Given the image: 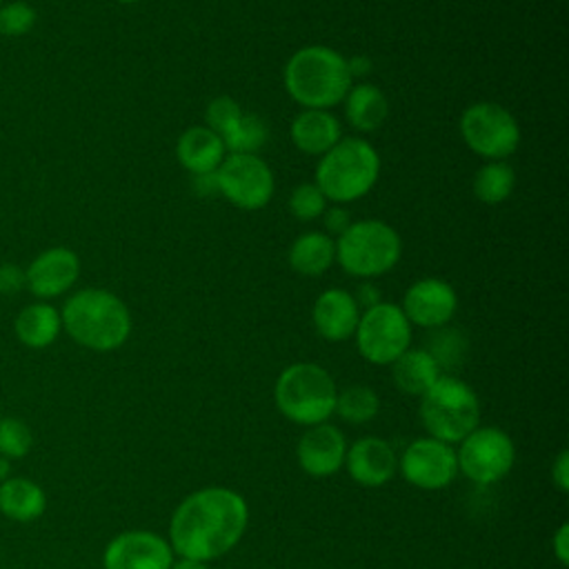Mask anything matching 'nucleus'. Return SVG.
I'll use <instances>...</instances> for the list:
<instances>
[{
	"label": "nucleus",
	"instance_id": "f257e3e1",
	"mask_svg": "<svg viewBox=\"0 0 569 569\" xmlns=\"http://www.w3.org/2000/svg\"><path fill=\"white\" fill-rule=\"evenodd\" d=\"M249 520L244 498L227 487H204L189 493L169 522L171 549L180 558L209 562L231 551Z\"/></svg>",
	"mask_w": 569,
	"mask_h": 569
},
{
	"label": "nucleus",
	"instance_id": "f03ea898",
	"mask_svg": "<svg viewBox=\"0 0 569 569\" xmlns=\"http://www.w3.org/2000/svg\"><path fill=\"white\" fill-rule=\"evenodd\" d=\"M62 329L73 342L91 351H116L131 333L127 305L107 289H80L60 311Z\"/></svg>",
	"mask_w": 569,
	"mask_h": 569
},
{
	"label": "nucleus",
	"instance_id": "7ed1b4c3",
	"mask_svg": "<svg viewBox=\"0 0 569 569\" xmlns=\"http://www.w3.org/2000/svg\"><path fill=\"white\" fill-rule=\"evenodd\" d=\"M284 89L305 109H331L351 89L347 58L331 47L309 44L298 49L282 71Z\"/></svg>",
	"mask_w": 569,
	"mask_h": 569
},
{
	"label": "nucleus",
	"instance_id": "20e7f679",
	"mask_svg": "<svg viewBox=\"0 0 569 569\" xmlns=\"http://www.w3.org/2000/svg\"><path fill=\"white\" fill-rule=\"evenodd\" d=\"M380 176V156L362 138H340L316 167V187L336 204L353 202L369 193Z\"/></svg>",
	"mask_w": 569,
	"mask_h": 569
},
{
	"label": "nucleus",
	"instance_id": "39448f33",
	"mask_svg": "<svg viewBox=\"0 0 569 569\" xmlns=\"http://www.w3.org/2000/svg\"><path fill=\"white\" fill-rule=\"evenodd\" d=\"M338 389L327 369L313 362L289 365L276 380L273 400L278 411L296 425L313 427L336 409Z\"/></svg>",
	"mask_w": 569,
	"mask_h": 569
},
{
	"label": "nucleus",
	"instance_id": "423d86ee",
	"mask_svg": "<svg viewBox=\"0 0 569 569\" xmlns=\"http://www.w3.org/2000/svg\"><path fill=\"white\" fill-rule=\"evenodd\" d=\"M420 420L431 438L460 442L480 422V400L465 380L445 373L420 396Z\"/></svg>",
	"mask_w": 569,
	"mask_h": 569
},
{
	"label": "nucleus",
	"instance_id": "0eeeda50",
	"mask_svg": "<svg viewBox=\"0 0 569 569\" xmlns=\"http://www.w3.org/2000/svg\"><path fill=\"white\" fill-rule=\"evenodd\" d=\"M402 253L398 231L382 220L351 222L336 240L338 264L356 278L369 280L393 269Z\"/></svg>",
	"mask_w": 569,
	"mask_h": 569
},
{
	"label": "nucleus",
	"instance_id": "6e6552de",
	"mask_svg": "<svg viewBox=\"0 0 569 569\" xmlns=\"http://www.w3.org/2000/svg\"><path fill=\"white\" fill-rule=\"evenodd\" d=\"M353 336L365 360L373 365H391L409 349L411 325L398 305L380 300L378 305L360 311Z\"/></svg>",
	"mask_w": 569,
	"mask_h": 569
},
{
	"label": "nucleus",
	"instance_id": "1a4fd4ad",
	"mask_svg": "<svg viewBox=\"0 0 569 569\" xmlns=\"http://www.w3.org/2000/svg\"><path fill=\"white\" fill-rule=\"evenodd\" d=\"M465 144L487 160H505L520 144V127L511 111L496 102H476L460 118Z\"/></svg>",
	"mask_w": 569,
	"mask_h": 569
},
{
	"label": "nucleus",
	"instance_id": "9d476101",
	"mask_svg": "<svg viewBox=\"0 0 569 569\" xmlns=\"http://www.w3.org/2000/svg\"><path fill=\"white\" fill-rule=\"evenodd\" d=\"M218 193L233 207L258 211L273 196V173L258 153H229L216 169Z\"/></svg>",
	"mask_w": 569,
	"mask_h": 569
},
{
	"label": "nucleus",
	"instance_id": "9b49d317",
	"mask_svg": "<svg viewBox=\"0 0 569 569\" xmlns=\"http://www.w3.org/2000/svg\"><path fill=\"white\" fill-rule=\"evenodd\" d=\"M513 442L498 427H476L460 440V449L456 451L458 469L478 485H491L505 478L513 467Z\"/></svg>",
	"mask_w": 569,
	"mask_h": 569
},
{
	"label": "nucleus",
	"instance_id": "f8f14e48",
	"mask_svg": "<svg viewBox=\"0 0 569 569\" xmlns=\"http://www.w3.org/2000/svg\"><path fill=\"white\" fill-rule=\"evenodd\" d=\"M398 465L409 485L429 491L451 485L458 473L456 449L431 436L413 440Z\"/></svg>",
	"mask_w": 569,
	"mask_h": 569
},
{
	"label": "nucleus",
	"instance_id": "ddd939ff",
	"mask_svg": "<svg viewBox=\"0 0 569 569\" xmlns=\"http://www.w3.org/2000/svg\"><path fill=\"white\" fill-rule=\"evenodd\" d=\"M173 549L153 531L118 533L102 553L104 569H169Z\"/></svg>",
	"mask_w": 569,
	"mask_h": 569
},
{
	"label": "nucleus",
	"instance_id": "4468645a",
	"mask_svg": "<svg viewBox=\"0 0 569 569\" xmlns=\"http://www.w3.org/2000/svg\"><path fill=\"white\" fill-rule=\"evenodd\" d=\"M80 276V258L69 247H51L40 251L24 269L27 289L40 298H58L67 293Z\"/></svg>",
	"mask_w": 569,
	"mask_h": 569
},
{
	"label": "nucleus",
	"instance_id": "2eb2a0df",
	"mask_svg": "<svg viewBox=\"0 0 569 569\" xmlns=\"http://www.w3.org/2000/svg\"><path fill=\"white\" fill-rule=\"evenodd\" d=\"M400 309L409 325L438 329L453 318L458 309V296L449 282L440 278H422L405 291Z\"/></svg>",
	"mask_w": 569,
	"mask_h": 569
},
{
	"label": "nucleus",
	"instance_id": "dca6fc26",
	"mask_svg": "<svg viewBox=\"0 0 569 569\" xmlns=\"http://www.w3.org/2000/svg\"><path fill=\"white\" fill-rule=\"evenodd\" d=\"M347 442L338 427L329 422H320L309 427L296 447L298 465L302 471L316 478H325L336 473L345 465Z\"/></svg>",
	"mask_w": 569,
	"mask_h": 569
},
{
	"label": "nucleus",
	"instance_id": "f3484780",
	"mask_svg": "<svg viewBox=\"0 0 569 569\" xmlns=\"http://www.w3.org/2000/svg\"><path fill=\"white\" fill-rule=\"evenodd\" d=\"M345 467L353 482L362 487H382L391 480L398 460L391 445L382 438H360L345 453Z\"/></svg>",
	"mask_w": 569,
	"mask_h": 569
},
{
	"label": "nucleus",
	"instance_id": "a211bd4d",
	"mask_svg": "<svg viewBox=\"0 0 569 569\" xmlns=\"http://www.w3.org/2000/svg\"><path fill=\"white\" fill-rule=\"evenodd\" d=\"M311 320L318 336L329 342H342L353 336L360 320V307L356 305L353 293L345 289H327L316 298Z\"/></svg>",
	"mask_w": 569,
	"mask_h": 569
},
{
	"label": "nucleus",
	"instance_id": "6ab92c4d",
	"mask_svg": "<svg viewBox=\"0 0 569 569\" xmlns=\"http://www.w3.org/2000/svg\"><path fill=\"white\" fill-rule=\"evenodd\" d=\"M289 133L296 149L307 156H322L342 138L338 118L327 109H302Z\"/></svg>",
	"mask_w": 569,
	"mask_h": 569
},
{
	"label": "nucleus",
	"instance_id": "aec40b11",
	"mask_svg": "<svg viewBox=\"0 0 569 569\" xmlns=\"http://www.w3.org/2000/svg\"><path fill=\"white\" fill-rule=\"evenodd\" d=\"M176 156L180 164L191 173L216 171L227 156L222 138L209 127H189L176 144Z\"/></svg>",
	"mask_w": 569,
	"mask_h": 569
},
{
	"label": "nucleus",
	"instance_id": "412c9836",
	"mask_svg": "<svg viewBox=\"0 0 569 569\" xmlns=\"http://www.w3.org/2000/svg\"><path fill=\"white\" fill-rule=\"evenodd\" d=\"M342 102L347 122L360 133H371L380 129L389 116L387 96L382 93V89L369 82H360L356 87L351 84Z\"/></svg>",
	"mask_w": 569,
	"mask_h": 569
},
{
	"label": "nucleus",
	"instance_id": "4be33fe9",
	"mask_svg": "<svg viewBox=\"0 0 569 569\" xmlns=\"http://www.w3.org/2000/svg\"><path fill=\"white\" fill-rule=\"evenodd\" d=\"M47 509L42 487L29 478L16 476L0 482V513L16 522H33Z\"/></svg>",
	"mask_w": 569,
	"mask_h": 569
},
{
	"label": "nucleus",
	"instance_id": "5701e85b",
	"mask_svg": "<svg viewBox=\"0 0 569 569\" xmlns=\"http://www.w3.org/2000/svg\"><path fill=\"white\" fill-rule=\"evenodd\" d=\"M18 340L29 349H44L53 345L62 331L60 311L49 302H33L18 311L13 322Z\"/></svg>",
	"mask_w": 569,
	"mask_h": 569
},
{
	"label": "nucleus",
	"instance_id": "b1692460",
	"mask_svg": "<svg viewBox=\"0 0 569 569\" xmlns=\"http://www.w3.org/2000/svg\"><path fill=\"white\" fill-rule=\"evenodd\" d=\"M336 260V240L325 231L300 233L289 247V264L305 278L325 273Z\"/></svg>",
	"mask_w": 569,
	"mask_h": 569
},
{
	"label": "nucleus",
	"instance_id": "393cba45",
	"mask_svg": "<svg viewBox=\"0 0 569 569\" xmlns=\"http://www.w3.org/2000/svg\"><path fill=\"white\" fill-rule=\"evenodd\" d=\"M440 376V367L427 349H407L391 362L393 385L407 396L420 398Z\"/></svg>",
	"mask_w": 569,
	"mask_h": 569
},
{
	"label": "nucleus",
	"instance_id": "a878e982",
	"mask_svg": "<svg viewBox=\"0 0 569 569\" xmlns=\"http://www.w3.org/2000/svg\"><path fill=\"white\" fill-rule=\"evenodd\" d=\"M516 184V173L505 160H489L473 176V196L485 204L505 202Z\"/></svg>",
	"mask_w": 569,
	"mask_h": 569
},
{
	"label": "nucleus",
	"instance_id": "bb28decb",
	"mask_svg": "<svg viewBox=\"0 0 569 569\" xmlns=\"http://www.w3.org/2000/svg\"><path fill=\"white\" fill-rule=\"evenodd\" d=\"M378 409H380L378 393L371 387L353 385L338 393L333 411H338V416L345 422L362 425V422H369L378 413Z\"/></svg>",
	"mask_w": 569,
	"mask_h": 569
},
{
	"label": "nucleus",
	"instance_id": "cd10ccee",
	"mask_svg": "<svg viewBox=\"0 0 569 569\" xmlns=\"http://www.w3.org/2000/svg\"><path fill=\"white\" fill-rule=\"evenodd\" d=\"M267 138L269 129L264 120L256 113H242L238 124L227 136H222V142L229 153H258Z\"/></svg>",
	"mask_w": 569,
	"mask_h": 569
},
{
	"label": "nucleus",
	"instance_id": "c85d7f7f",
	"mask_svg": "<svg viewBox=\"0 0 569 569\" xmlns=\"http://www.w3.org/2000/svg\"><path fill=\"white\" fill-rule=\"evenodd\" d=\"M33 436L24 420L20 418H0V456L7 460L24 458L31 449Z\"/></svg>",
	"mask_w": 569,
	"mask_h": 569
},
{
	"label": "nucleus",
	"instance_id": "c756f323",
	"mask_svg": "<svg viewBox=\"0 0 569 569\" xmlns=\"http://www.w3.org/2000/svg\"><path fill=\"white\" fill-rule=\"evenodd\" d=\"M38 13L36 9L24 0L4 2L0 7V33L9 38H18L29 33L36 27Z\"/></svg>",
	"mask_w": 569,
	"mask_h": 569
},
{
	"label": "nucleus",
	"instance_id": "7c9ffc66",
	"mask_svg": "<svg viewBox=\"0 0 569 569\" xmlns=\"http://www.w3.org/2000/svg\"><path fill=\"white\" fill-rule=\"evenodd\" d=\"M325 209H327V198L316 187V182H302L293 187L289 196V211L298 220H316L325 213Z\"/></svg>",
	"mask_w": 569,
	"mask_h": 569
},
{
	"label": "nucleus",
	"instance_id": "2f4dec72",
	"mask_svg": "<svg viewBox=\"0 0 569 569\" xmlns=\"http://www.w3.org/2000/svg\"><path fill=\"white\" fill-rule=\"evenodd\" d=\"M242 118V109L240 104L229 98V96H218L213 98L207 109H204V127H209L211 131H216L220 138L227 136L236 124L238 120Z\"/></svg>",
	"mask_w": 569,
	"mask_h": 569
},
{
	"label": "nucleus",
	"instance_id": "473e14b6",
	"mask_svg": "<svg viewBox=\"0 0 569 569\" xmlns=\"http://www.w3.org/2000/svg\"><path fill=\"white\" fill-rule=\"evenodd\" d=\"M440 331L431 338V349H427L433 360L438 362V367H451V365H458L460 358H462V351H465V340L462 336L456 331V329H447L445 327H438Z\"/></svg>",
	"mask_w": 569,
	"mask_h": 569
},
{
	"label": "nucleus",
	"instance_id": "72a5a7b5",
	"mask_svg": "<svg viewBox=\"0 0 569 569\" xmlns=\"http://www.w3.org/2000/svg\"><path fill=\"white\" fill-rule=\"evenodd\" d=\"M24 287H27L24 269H20L13 262H2L0 264V296H16Z\"/></svg>",
	"mask_w": 569,
	"mask_h": 569
},
{
	"label": "nucleus",
	"instance_id": "f704fd0d",
	"mask_svg": "<svg viewBox=\"0 0 569 569\" xmlns=\"http://www.w3.org/2000/svg\"><path fill=\"white\" fill-rule=\"evenodd\" d=\"M322 218H325L327 231L333 233V236H340V233L351 224V216H349V211H347L342 204L327 207L325 213H322Z\"/></svg>",
	"mask_w": 569,
	"mask_h": 569
},
{
	"label": "nucleus",
	"instance_id": "c9c22d12",
	"mask_svg": "<svg viewBox=\"0 0 569 569\" xmlns=\"http://www.w3.org/2000/svg\"><path fill=\"white\" fill-rule=\"evenodd\" d=\"M551 482L556 485L558 491L567 493L569 491V451L562 449L551 467Z\"/></svg>",
	"mask_w": 569,
	"mask_h": 569
},
{
	"label": "nucleus",
	"instance_id": "e433bc0d",
	"mask_svg": "<svg viewBox=\"0 0 569 569\" xmlns=\"http://www.w3.org/2000/svg\"><path fill=\"white\" fill-rule=\"evenodd\" d=\"M551 551H553L556 560H558L562 567L569 565V522H562V525L556 529V533H553V538H551Z\"/></svg>",
	"mask_w": 569,
	"mask_h": 569
},
{
	"label": "nucleus",
	"instance_id": "4c0bfd02",
	"mask_svg": "<svg viewBox=\"0 0 569 569\" xmlns=\"http://www.w3.org/2000/svg\"><path fill=\"white\" fill-rule=\"evenodd\" d=\"M191 184H193V191L198 196H216L218 193V176H216V171L196 173Z\"/></svg>",
	"mask_w": 569,
	"mask_h": 569
},
{
	"label": "nucleus",
	"instance_id": "58836bf2",
	"mask_svg": "<svg viewBox=\"0 0 569 569\" xmlns=\"http://www.w3.org/2000/svg\"><path fill=\"white\" fill-rule=\"evenodd\" d=\"M353 300H356V305L362 307V311H365V309H369V307H373V305L380 302V291H378V287H373L371 282H362V284L358 287Z\"/></svg>",
	"mask_w": 569,
	"mask_h": 569
},
{
	"label": "nucleus",
	"instance_id": "ea45409f",
	"mask_svg": "<svg viewBox=\"0 0 569 569\" xmlns=\"http://www.w3.org/2000/svg\"><path fill=\"white\" fill-rule=\"evenodd\" d=\"M347 67L351 78H362L371 71V60L367 56H353V58H347Z\"/></svg>",
	"mask_w": 569,
	"mask_h": 569
},
{
	"label": "nucleus",
	"instance_id": "a19ab883",
	"mask_svg": "<svg viewBox=\"0 0 569 569\" xmlns=\"http://www.w3.org/2000/svg\"><path fill=\"white\" fill-rule=\"evenodd\" d=\"M169 569H209L207 562H198V560H189V558H182L178 562H173Z\"/></svg>",
	"mask_w": 569,
	"mask_h": 569
},
{
	"label": "nucleus",
	"instance_id": "79ce46f5",
	"mask_svg": "<svg viewBox=\"0 0 569 569\" xmlns=\"http://www.w3.org/2000/svg\"><path fill=\"white\" fill-rule=\"evenodd\" d=\"M9 473H11V462L4 456H0V482L7 480Z\"/></svg>",
	"mask_w": 569,
	"mask_h": 569
},
{
	"label": "nucleus",
	"instance_id": "37998d69",
	"mask_svg": "<svg viewBox=\"0 0 569 569\" xmlns=\"http://www.w3.org/2000/svg\"><path fill=\"white\" fill-rule=\"evenodd\" d=\"M116 2H122V4H133V2H140V0H116Z\"/></svg>",
	"mask_w": 569,
	"mask_h": 569
},
{
	"label": "nucleus",
	"instance_id": "c03bdc74",
	"mask_svg": "<svg viewBox=\"0 0 569 569\" xmlns=\"http://www.w3.org/2000/svg\"><path fill=\"white\" fill-rule=\"evenodd\" d=\"M2 4H4V0H0V7H2Z\"/></svg>",
	"mask_w": 569,
	"mask_h": 569
}]
</instances>
